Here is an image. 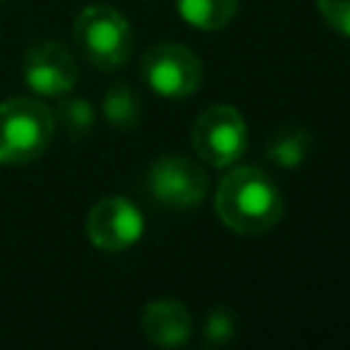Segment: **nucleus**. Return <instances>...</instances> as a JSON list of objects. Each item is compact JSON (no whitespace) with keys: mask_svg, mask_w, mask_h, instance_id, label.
<instances>
[{"mask_svg":"<svg viewBox=\"0 0 350 350\" xmlns=\"http://www.w3.org/2000/svg\"><path fill=\"white\" fill-rule=\"evenodd\" d=\"M312 150V137L306 129L298 126H287L279 129L271 139H268V161H273L276 167H298Z\"/></svg>","mask_w":350,"mask_h":350,"instance_id":"nucleus-11","label":"nucleus"},{"mask_svg":"<svg viewBox=\"0 0 350 350\" xmlns=\"http://www.w3.org/2000/svg\"><path fill=\"white\" fill-rule=\"evenodd\" d=\"M22 74H25V82L41 96H63L79 79L74 55L60 41H49V38L36 41L25 49Z\"/></svg>","mask_w":350,"mask_h":350,"instance_id":"nucleus-8","label":"nucleus"},{"mask_svg":"<svg viewBox=\"0 0 350 350\" xmlns=\"http://www.w3.org/2000/svg\"><path fill=\"white\" fill-rule=\"evenodd\" d=\"M142 334L159 347H180L191 336V314L172 298L150 301L142 312Z\"/></svg>","mask_w":350,"mask_h":350,"instance_id":"nucleus-9","label":"nucleus"},{"mask_svg":"<svg viewBox=\"0 0 350 350\" xmlns=\"http://www.w3.org/2000/svg\"><path fill=\"white\" fill-rule=\"evenodd\" d=\"M85 232L90 243L101 252H123L134 246L142 235V213L126 197L98 200L85 219Z\"/></svg>","mask_w":350,"mask_h":350,"instance_id":"nucleus-7","label":"nucleus"},{"mask_svg":"<svg viewBox=\"0 0 350 350\" xmlns=\"http://www.w3.org/2000/svg\"><path fill=\"white\" fill-rule=\"evenodd\" d=\"M175 8L197 30H221L232 22L238 0H175Z\"/></svg>","mask_w":350,"mask_h":350,"instance_id":"nucleus-10","label":"nucleus"},{"mask_svg":"<svg viewBox=\"0 0 350 350\" xmlns=\"http://www.w3.org/2000/svg\"><path fill=\"white\" fill-rule=\"evenodd\" d=\"M148 191L167 208H194L208 191V178L191 159L167 153L150 164Z\"/></svg>","mask_w":350,"mask_h":350,"instance_id":"nucleus-6","label":"nucleus"},{"mask_svg":"<svg viewBox=\"0 0 350 350\" xmlns=\"http://www.w3.org/2000/svg\"><path fill=\"white\" fill-rule=\"evenodd\" d=\"M55 137V115L36 98H8L0 104V164L19 167L36 161Z\"/></svg>","mask_w":350,"mask_h":350,"instance_id":"nucleus-2","label":"nucleus"},{"mask_svg":"<svg viewBox=\"0 0 350 350\" xmlns=\"http://www.w3.org/2000/svg\"><path fill=\"white\" fill-rule=\"evenodd\" d=\"M104 118L115 126V129H134L139 123V115H142V101L139 96L126 85V82H118L112 85L107 93H104Z\"/></svg>","mask_w":350,"mask_h":350,"instance_id":"nucleus-12","label":"nucleus"},{"mask_svg":"<svg viewBox=\"0 0 350 350\" xmlns=\"http://www.w3.org/2000/svg\"><path fill=\"white\" fill-rule=\"evenodd\" d=\"M191 148L211 167H230L246 150V120L230 104H213L191 126Z\"/></svg>","mask_w":350,"mask_h":350,"instance_id":"nucleus-4","label":"nucleus"},{"mask_svg":"<svg viewBox=\"0 0 350 350\" xmlns=\"http://www.w3.org/2000/svg\"><path fill=\"white\" fill-rule=\"evenodd\" d=\"M317 8L334 30L350 36V0H317Z\"/></svg>","mask_w":350,"mask_h":350,"instance_id":"nucleus-15","label":"nucleus"},{"mask_svg":"<svg viewBox=\"0 0 350 350\" xmlns=\"http://www.w3.org/2000/svg\"><path fill=\"white\" fill-rule=\"evenodd\" d=\"M142 79L164 98H186L202 82V63L189 46L161 41L142 55Z\"/></svg>","mask_w":350,"mask_h":350,"instance_id":"nucleus-5","label":"nucleus"},{"mask_svg":"<svg viewBox=\"0 0 350 350\" xmlns=\"http://www.w3.org/2000/svg\"><path fill=\"white\" fill-rule=\"evenodd\" d=\"M74 38L98 68H118L131 55V27L112 5H85L74 19Z\"/></svg>","mask_w":350,"mask_h":350,"instance_id":"nucleus-3","label":"nucleus"},{"mask_svg":"<svg viewBox=\"0 0 350 350\" xmlns=\"http://www.w3.org/2000/svg\"><path fill=\"white\" fill-rule=\"evenodd\" d=\"M235 336V320L227 309H213L205 320V342L208 345H224Z\"/></svg>","mask_w":350,"mask_h":350,"instance_id":"nucleus-14","label":"nucleus"},{"mask_svg":"<svg viewBox=\"0 0 350 350\" xmlns=\"http://www.w3.org/2000/svg\"><path fill=\"white\" fill-rule=\"evenodd\" d=\"M93 107L85 101V98H68L57 107V123L63 126V131L71 137V139H79L85 137L90 129H93Z\"/></svg>","mask_w":350,"mask_h":350,"instance_id":"nucleus-13","label":"nucleus"},{"mask_svg":"<svg viewBox=\"0 0 350 350\" xmlns=\"http://www.w3.org/2000/svg\"><path fill=\"white\" fill-rule=\"evenodd\" d=\"M213 208L224 227L238 235H262L273 230L284 213L279 186L257 167L230 170L213 197Z\"/></svg>","mask_w":350,"mask_h":350,"instance_id":"nucleus-1","label":"nucleus"}]
</instances>
